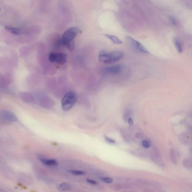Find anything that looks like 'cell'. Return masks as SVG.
Instances as JSON below:
<instances>
[{
	"instance_id": "cell-1",
	"label": "cell",
	"mask_w": 192,
	"mask_h": 192,
	"mask_svg": "<svg viewBox=\"0 0 192 192\" xmlns=\"http://www.w3.org/2000/svg\"><path fill=\"white\" fill-rule=\"evenodd\" d=\"M124 56V53L120 51L111 52L102 51L98 57L99 61L105 64H111L118 62Z\"/></svg>"
},
{
	"instance_id": "cell-2",
	"label": "cell",
	"mask_w": 192,
	"mask_h": 192,
	"mask_svg": "<svg viewBox=\"0 0 192 192\" xmlns=\"http://www.w3.org/2000/svg\"><path fill=\"white\" fill-rule=\"evenodd\" d=\"M80 29L76 27L69 28L66 30L62 38L63 45L70 51H73L74 47V40L77 35L80 32Z\"/></svg>"
},
{
	"instance_id": "cell-3",
	"label": "cell",
	"mask_w": 192,
	"mask_h": 192,
	"mask_svg": "<svg viewBox=\"0 0 192 192\" xmlns=\"http://www.w3.org/2000/svg\"><path fill=\"white\" fill-rule=\"evenodd\" d=\"M77 100L76 94L74 92L70 91L65 95L62 100V107L65 111L69 110L76 103Z\"/></svg>"
},
{
	"instance_id": "cell-4",
	"label": "cell",
	"mask_w": 192,
	"mask_h": 192,
	"mask_svg": "<svg viewBox=\"0 0 192 192\" xmlns=\"http://www.w3.org/2000/svg\"><path fill=\"white\" fill-rule=\"evenodd\" d=\"M126 38L127 40L129 42L132 46H133L136 49L141 51V52L145 53V54H149V52L148 50L139 41L136 40L134 38L130 36H127Z\"/></svg>"
},
{
	"instance_id": "cell-5",
	"label": "cell",
	"mask_w": 192,
	"mask_h": 192,
	"mask_svg": "<svg viewBox=\"0 0 192 192\" xmlns=\"http://www.w3.org/2000/svg\"><path fill=\"white\" fill-rule=\"evenodd\" d=\"M0 117L5 121L11 122H16L17 120V118L14 113L5 110L0 111Z\"/></svg>"
},
{
	"instance_id": "cell-6",
	"label": "cell",
	"mask_w": 192,
	"mask_h": 192,
	"mask_svg": "<svg viewBox=\"0 0 192 192\" xmlns=\"http://www.w3.org/2000/svg\"><path fill=\"white\" fill-rule=\"evenodd\" d=\"M122 70V66L121 65H116L105 68L104 71L106 73L117 74L119 73Z\"/></svg>"
},
{
	"instance_id": "cell-7",
	"label": "cell",
	"mask_w": 192,
	"mask_h": 192,
	"mask_svg": "<svg viewBox=\"0 0 192 192\" xmlns=\"http://www.w3.org/2000/svg\"><path fill=\"white\" fill-rule=\"evenodd\" d=\"M67 61V55L65 53H57V59L56 62L58 64L63 65L66 63Z\"/></svg>"
},
{
	"instance_id": "cell-8",
	"label": "cell",
	"mask_w": 192,
	"mask_h": 192,
	"mask_svg": "<svg viewBox=\"0 0 192 192\" xmlns=\"http://www.w3.org/2000/svg\"><path fill=\"white\" fill-rule=\"evenodd\" d=\"M40 161L43 164L48 166H56L58 165L57 162L55 160H48L41 158Z\"/></svg>"
},
{
	"instance_id": "cell-9",
	"label": "cell",
	"mask_w": 192,
	"mask_h": 192,
	"mask_svg": "<svg viewBox=\"0 0 192 192\" xmlns=\"http://www.w3.org/2000/svg\"><path fill=\"white\" fill-rule=\"evenodd\" d=\"M5 28L6 31L14 35H19L21 33V30L17 28L10 26H6L5 27Z\"/></svg>"
},
{
	"instance_id": "cell-10",
	"label": "cell",
	"mask_w": 192,
	"mask_h": 192,
	"mask_svg": "<svg viewBox=\"0 0 192 192\" xmlns=\"http://www.w3.org/2000/svg\"><path fill=\"white\" fill-rule=\"evenodd\" d=\"M106 37H107L108 39H110L113 43L116 44H121L122 43L121 40L119 38L116 37V36H113V35L109 34H106L105 35Z\"/></svg>"
},
{
	"instance_id": "cell-11",
	"label": "cell",
	"mask_w": 192,
	"mask_h": 192,
	"mask_svg": "<svg viewBox=\"0 0 192 192\" xmlns=\"http://www.w3.org/2000/svg\"><path fill=\"white\" fill-rule=\"evenodd\" d=\"M173 40L175 47H176L178 52L180 53L183 52V46H182V45L180 40L178 38L176 37L174 38Z\"/></svg>"
},
{
	"instance_id": "cell-12",
	"label": "cell",
	"mask_w": 192,
	"mask_h": 192,
	"mask_svg": "<svg viewBox=\"0 0 192 192\" xmlns=\"http://www.w3.org/2000/svg\"><path fill=\"white\" fill-rule=\"evenodd\" d=\"M57 188L60 191H66L70 188V185L67 183H62L58 185Z\"/></svg>"
},
{
	"instance_id": "cell-13",
	"label": "cell",
	"mask_w": 192,
	"mask_h": 192,
	"mask_svg": "<svg viewBox=\"0 0 192 192\" xmlns=\"http://www.w3.org/2000/svg\"><path fill=\"white\" fill-rule=\"evenodd\" d=\"M57 59V53L52 52L50 53L48 57L49 61L51 62H56Z\"/></svg>"
},
{
	"instance_id": "cell-14",
	"label": "cell",
	"mask_w": 192,
	"mask_h": 192,
	"mask_svg": "<svg viewBox=\"0 0 192 192\" xmlns=\"http://www.w3.org/2000/svg\"><path fill=\"white\" fill-rule=\"evenodd\" d=\"M70 173L72 174L77 175V176H79V175H84L85 172L84 171H82V170H71L70 171Z\"/></svg>"
},
{
	"instance_id": "cell-15",
	"label": "cell",
	"mask_w": 192,
	"mask_h": 192,
	"mask_svg": "<svg viewBox=\"0 0 192 192\" xmlns=\"http://www.w3.org/2000/svg\"><path fill=\"white\" fill-rule=\"evenodd\" d=\"M101 179L102 181L106 183H112L113 179L111 178L106 177L101 178Z\"/></svg>"
},
{
	"instance_id": "cell-16",
	"label": "cell",
	"mask_w": 192,
	"mask_h": 192,
	"mask_svg": "<svg viewBox=\"0 0 192 192\" xmlns=\"http://www.w3.org/2000/svg\"><path fill=\"white\" fill-rule=\"evenodd\" d=\"M169 19L172 24L173 25H176L177 24V22L176 20L174 17H173V16H170L169 17Z\"/></svg>"
},
{
	"instance_id": "cell-17",
	"label": "cell",
	"mask_w": 192,
	"mask_h": 192,
	"mask_svg": "<svg viewBox=\"0 0 192 192\" xmlns=\"http://www.w3.org/2000/svg\"><path fill=\"white\" fill-rule=\"evenodd\" d=\"M105 139L106 140V141L107 142L110 143H112V144H113V143H115V141L114 139H112V138L108 137L107 136L105 137Z\"/></svg>"
},
{
	"instance_id": "cell-18",
	"label": "cell",
	"mask_w": 192,
	"mask_h": 192,
	"mask_svg": "<svg viewBox=\"0 0 192 192\" xmlns=\"http://www.w3.org/2000/svg\"><path fill=\"white\" fill-rule=\"evenodd\" d=\"M142 145L145 148H149L150 147L149 143L146 141H143L142 142Z\"/></svg>"
},
{
	"instance_id": "cell-19",
	"label": "cell",
	"mask_w": 192,
	"mask_h": 192,
	"mask_svg": "<svg viewBox=\"0 0 192 192\" xmlns=\"http://www.w3.org/2000/svg\"><path fill=\"white\" fill-rule=\"evenodd\" d=\"M86 181H87L88 182V183H91V184H93V185L97 184V182L94 181V180H93L92 179H87Z\"/></svg>"
},
{
	"instance_id": "cell-20",
	"label": "cell",
	"mask_w": 192,
	"mask_h": 192,
	"mask_svg": "<svg viewBox=\"0 0 192 192\" xmlns=\"http://www.w3.org/2000/svg\"><path fill=\"white\" fill-rule=\"evenodd\" d=\"M128 123H129L130 125H131V126H132V125H133V122L132 119L131 118H129V119H128Z\"/></svg>"
},
{
	"instance_id": "cell-21",
	"label": "cell",
	"mask_w": 192,
	"mask_h": 192,
	"mask_svg": "<svg viewBox=\"0 0 192 192\" xmlns=\"http://www.w3.org/2000/svg\"><path fill=\"white\" fill-rule=\"evenodd\" d=\"M1 8H0V11H1Z\"/></svg>"
}]
</instances>
